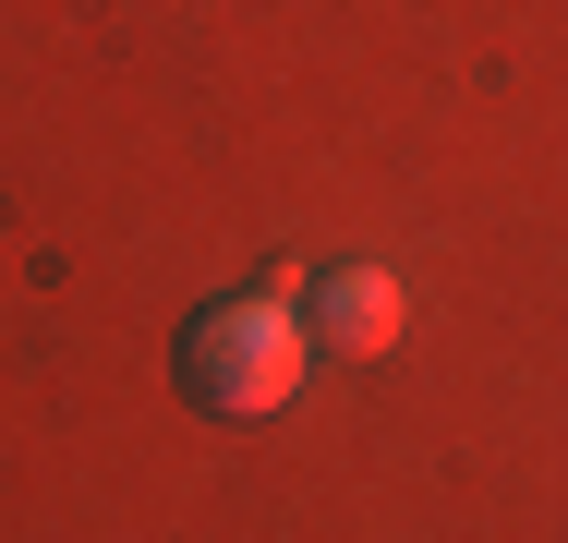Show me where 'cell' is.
Instances as JSON below:
<instances>
[{"instance_id": "7a4b0ae2", "label": "cell", "mask_w": 568, "mask_h": 543, "mask_svg": "<svg viewBox=\"0 0 568 543\" xmlns=\"http://www.w3.org/2000/svg\"><path fill=\"white\" fill-rule=\"evenodd\" d=\"M399 326H412V290H399L387 266H339V278H315V350L375 362V350H399Z\"/></svg>"}, {"instance_id": "6da1fadb", "label": "cell", "mask_w": 568, "mask_h": 543, "mask_svg": "<svg viewBox=\"0 0 568 543\" xmlns=\"http://www.w3.org/2000/svg\"><path fill=\"white\" fill-rule=\"evenodd\" d=\"M291 266L266 278V290H230L206 315L182 326V350H170V375H182V399L206 411V423H278L291 399H303V362H315V326L291 315Z\"/></svg>"}]
</instances>
